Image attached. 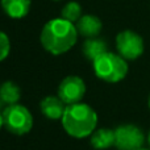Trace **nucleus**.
<instances>
[{
  "instance_id": "obj_13",
  "label": "nucleus",
  "mask_w": 150,
  "mask_h": 150,
  "mask_svg": "<svg viewBox=\"0 0 150 150\" xmlns=\"http://www.w3.org/2000/svg\"><path fill=\"white\" fill-rule=\"evenodd\" d=\"M21 98V90L16 83L13 82H4L0 86V101L7 105L17 104Z\"/></svg>"
},
{
  "instance_id": "obj_18",
  "label": "nucleus",
  "mask_w": 150,
  "mask_h": 150,
  "mask_svg": "<svg viewBox=\"0 0 150 150\" xmlns=\"http://www.w3.org/2000/svg\"><path fill=\"white\" fill-rule=\"evenodd\" d=\"M149 108H150V96H149Z\"/></svg>"
},
{
  "instance_id": "obj_16",
  "label": "nucleus",
  "mask_w": 150,
  "mask_h": 150,
  "mask_svg": "<svg viewBox=\"0 0 150 150\" xmlns=\"http://www.w3.org/2000/svg\"><path fill=\"white\" fill-rule=\"evenodd\" d=\"M4 127V124H3V112H0V129Z\"/></svg>"
},
{
  "instance_id": "obj_19",
  "label": "nucleus",
  "mask_w": 150,
  "mask_h": 150,
  "mask_svg": "<svg viewBox=\"0 0 150 150\" xmlns=\"http://www.w3.org/2000/svg\"><path fill=\"white\" fill-rule=\"evenodd\" d=\"M140 150H148V149H140Z\"/></svg>"
},
{
  "instance_id": "obj_8",
  "label": "nucleus",
  "mask_w": 150,
  "mask_h": 150,
  "mask_svg": "<svg viewBox=\"0 0 150 150\" xmlns=\"http://www.w3.org/2000/svg\"><path fill=\"white\" fill-rule=\"evenodd\" d=\"M41 111L47 119L50 120H59L62 119L63 113L66 109V104L59 96H46L45 99H42L41 104Z\"/></svg>"
},
{
  "instance_id": "obj_15",
  "label": "nucleus",
  "mask_w": 150,
  "mask_h": 150,
  "mask_svg": "<svg viewBox=\"0 0 150 150\" xmlns=\"http://www.w3.org/2000/svg\"><path fill=\"white\" fill-rule=\"evenodd\" d=\"M11 52V42L8 36L4 33V32L0 30V62L4 61L5 58L8 57Z\"/></svg>"
},
{
  "instance_id": "obj_14",
  "label": "nucleus",
  "mask_w": 150,
  "mask_h": 150,
  "mask_svg": "<svg viewBox=\"0 0 150 150\" xmlns=\"http://www.w3.org/2000/svg\"><path fill=\"white\" fill-rule=\"evenodd\" d=\"M61 16H62V18H65V20L74 24L82 17V7L79 5V3L70 1L63 7L62 12H61Z\"/></svg>"
},
{
  "instance_id": "obj_3",
  "label": "nucleus",
  "mask_w": 150,
  "mask_h": 150,
  "mask_svg": "<svg viewBox=\"0 0 150 150\" xmlns=\"http://www.w3.org/2000/svg\"><path fill=\"white\" fill-rule=\"evenodd\" d=\"M93 71L99 79L108 83H117L122 80L128 74L127 59L120 54L104 53L93 61Z\"/></svg>"
},
{
  "instance_id": "obj_17",
  "label": "nucleus",
  "mask_w": 150,
  "mask_h": 150,
  "mask_svg": "<svg viewBox=\"0 0 150 150\" xmlns=\"http://www.w3.org/2000/svg\"><path fill=\"white\" fill-rule=\"evenodd\" d=\"M148 144H149V146H150V132H149V136H148Z\"/></svg>"
},
{
  "instance_id": "obj_4",
  "label": "nucleus",
  "mask_w": 150,
  "mask_h": 150,
  "mask_svg": "<svg viewBox=\"0 0 150 150\" xmlns=\"http://www.w3.org/2000/svg\"><path fill=\"white\" fill-rule=\"evenodd\" d=\"M3 124L4 128L12 134H26L33 128V116L26 107L21 104L7 105L3 111Z\"/></svg>"
},
{
  "instance_id": "obj_1",
  "label": "nucleus",
  "mask_w": 150,
  "mask_h": 150,
  "mask_svg": "<svg viewBox=\"0 0 150 150\" xmlns=\"http://www.w3.org/2000/svg\"><path fill=\"white\" fill-rule=\"evenodd\" d=\"M40 40L44 49L50 54H63L69 52L76 42V26L65 18H53L45 24Z\"/></svg>"
},
{
  "instance_id": "obj_11",
  "label": "nucleus",
  "mask_w": 150,
  "mask_h": 150,
  "mask_svg": "<svg viewBox=\"0 0 150 150\" xmlns=\"http://www.w3.org/2000/svg\"><path fill=\"white\" fill-rule=\"evenodd\" d=\"M115 130L109 128H100L91 134V145L96 150L108 149L115 145Z\"/></svg>"
},
{
  "instance_id": "obj_12",
  "label": "nucleus",
  "mask_w": 150,
  "mask_h": 150,
  "mask_svg": "<svg viewBox=\"0 0 150 150\" xmlns=\"http://www.w3.org/2000/svg\"><path fill=\"white\" fill-rule=\"evenodd\" d=\"M107 52H108L107 42L101 38H96V37L88 38L83 45V53H84L86 58L92 61V62Z\"/></svg>"
},
{
  "instance_id": "obj_2",
  "label": "nucleus",
  "mask_w": 150,
  "mask_h": 150,
  "mask_svg": "<svg viewBox=\"0 0 150 150\" xmlns=\"http://www.w3.org/2000/svg\"><path fill=\"white\" fill-rule=\"evenodd\" d=\"M61 120L66 133L75 138L91 136L98 125V115L95 109L84 103L67 105Z\"/></svg>"
},
{
  "instance_id": "obj_10",
  "label": "nucleus",
  "mask_w": 150,
  "mask_h": 150,
  "mask_svg": "<svg viewBox=\"0 0 150 150\" xmlns=\"http://www.w3.org/2000/svg\"><path fill=\"white\" fill-rule=\"evenodd\" d=\"M4 12L12 18H23L29 13L30 0H1Z\"/></svg>"
},
{
  "instance_id": "obj_9",
  "label": "nucleus",
  "mask_w": 150,
  "mask_h": 150,
  "mask_svg": "<svg viewBox=\"0 0 150 150\" xmlns=\"http://www.w3.org/2000/svg\"><path fill=\"white\" fill-rule=\"evenodd\" d=\"M76 30L78 34L84 36L87 38H93L100 33L103 24H101L100 18L92 15H84L76 21Z\"/></svg>"
},
{
  "instance_id": "obj_7",
  "label": "nucleus",
  "mask_w": 150,
  "mask_h": 150,
  "mask_svg": "<svg viewBox=\"0 0 150 150\" xmlns=\"http://www.w3.org/2000/svg\"><path fill=\"white\" fill-rule=\"evenodd\" d=\"M86 93V84L82 78L76 75L66 76L58 87V96L65 101L66 105L80 103Z\"/></svg>"
},
{
  "instance_id": "obj_6",
  "label": "nucleus",
  "mask_w": 150,
  "mask_h": 150,
  "mask_svg": "<svg viewBox=\"0 0 150 150\" xmlns=\"http://www.w3.org/2000/svg\"><path fill=\"white\" fill-rule=\"evenodd\" d=\"M116 47L122 58L128 61L137 59L144 53V40L133 30H122L116 37Z\"/></svg>"
},
{
  "instance_id": "obj_5",
  "label": "nucleus",
  "mask_w": 150,
  "mask_h": 150,
  "mask_svg": "<svg viewBox=\"0 0 150 150\" xmlns=\"http://www.w3.org/2000/svg\"><path fill=\"white\" fill-rule=\"evenodd\" d=\"M115 146L119 150H140L145 142L141 128L133 124L120 125L115 129Z\"/></svg>"
}]
</instances>
